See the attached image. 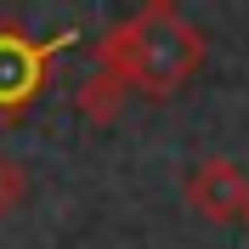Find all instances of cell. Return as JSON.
Masks as SVG:
<instances>
[{"label": "cell", "instance_id": "4", "mask_svg": "<svg viewBox=\"0 0 249 249\" xmlns=\"http://www.w3.org/2000/svg\"><path fill=\"white\" fill-rule=\"evenodd\" d=\"M244 215H249V198H244Z\"/></svg>", "mask_w": 249, "mask_h": 249}, {"label": "cell", "instance_id": "1", "mask_svg": "<svg viewBox=\"0 0 249 249\" xmlns=\"http://www.w3.org/2000/svg\"><path fill=\"white\" fill-rule=\"evenodd\" d=\"M204 57L198 29H187L176 12H142L130 17L119 34L108 40V62L113 74H124L130 85H147V91H176Z\"/></svg>", "mask_w": 249, "mask_h": 249}, {"label": "cell", "instance_id": "3", "mask_svg": "<svg viewBox=\"0 0 249 249\" xmlns=\"http://www.w3.org/2000/svg\"><path fill=\"white\" fill-rule=\"evenodd\" d=\"M17 193H23V170H17L12 159H0V210L17 204Z\"/></svg>", "mask_w": 249, "mask_h": 249}, {"label": "cell", "instance_id": "2", "mask_svg": "<svg viewBox=\"0 0 249 249\" xmlns=\"http://www.w3.org/2000/svg\"><path fill=\"white\" fill-rule=\"evenodd\" d=\"M187 198L198 204L204 215L227 221V215H238V210H244L249 187H244V176H238L232 164H204V170L193 176V187H187Z\"/></svg>", "mask_w": 249, "mask_h": 249}]
</instances>
